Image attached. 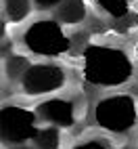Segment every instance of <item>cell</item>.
<instances>
[{
  "mask_svg": "<svg viewBox=\"0 0 138 149\" xmlns=\"http://www.w3.org/2000/svg\"><path fill=\"white\" fill-rule=\"evenodd\" d=\"M82 76L88 84L101 88H117L132 80L134 65L119 46L90 44L82 53Z\"/></svg>",
  "mask_w": 138,
  "mask_h": 149,
  "instance_id": "1",
  "label": "cell"
},
{
  "mask_svg": "<svg viewBox=\"0 0 138 149\" xmlns=\"http://www.w3.org/2000/svg\"><path fill=\"white\" fill-rule=\"evenodd\" d=\"M94 122L98 128L111 134L130 132L138 122L136 99L126 93L103 97L94 107Z\"/></svg>",
  "mask_w": 138,
  "mask_h": 149,
  "instance_id": "2",
  "label": "cell"
},
{
  "mask_svg": "<svg viewBox=\"0 0 138 149\" xmlns=\"http://www.w3.org/2000/svg\"><path fill=\"white\" fill-rule=\"evenodd\" d=\"M23 44L29 53L40 57H61L69 53L71 38L65 34L63 23L57 19H38L23 32Z\"/></svg>",
  "mask_w": 138,
  "mask_h": 149,
  "instance_id": "3",
  "label": "cell"
},
{
  "mask_svg": "<svg viewBox=\"0 0 138 149\" xmlns=\"http://www.w3.org/2000/svg\"><path fill=\"white\" fill-rule=\"evenodd\" d=\"M38 113L36 109L19 107V105H2L0 109V134L4 145H23L34 141L38 132Z\"/></svg>",
  "mask_w": 138,
  "mask_h": 149,
  "instance_id": "4",
  "label": "cell"
},
{
  "mask_svg": "<svg viewBox=\"0 0 138 149\" xmlns=\"http://www.w3.org/2000/svg\"><path fill=\"white\" fill-rule=\"evenodd\" d=\"M67 74L59 63H32L21 78V91L29 97L57 93L65 86Z\"/></svg>",
  "mask_w": 138,
  "mask_h": 149,
  "instance_id": "5",
  "label": "cell"
},
{
  "mask_svg": "<svg viewBox=\"0 0 138 149\" xmlns=\"http://www.w3.org/2000/svg\"><path fill=\"white\" fill-rule=\"evenodd\" d=\"M36 113L44 124H52L59 128H71L77 120L75 103L65 97H52L48 101H42L36 107Z\"/></svg>",
  "mask_w": 138,
  "mask_h": 149,
  "instance_id": "6",
  "label": "cell"
},
{
  "mask_svg": "<svg viewBox=\"0 0 138 149\" xmlns=\"http://www.w3.org/2000/svg\"><path fill=\"white\" fill-rule=\"evenodd\" d=\"M88 17L86 0H63L55 8V19L63 25H80Z\"/></svg>",
  "mask_w": 138,
  "mask_h": 149,
  "instance_id": "7",
  "label": "cell"
},
{
  "mask_svg": "<svg viewBox=\"0 0 138 149\" xmlns=\"http://www.w3.org/2000/svg\"><path fill=\"white\" fill-rule=\"evenodd\" d=\"M32 143L36 149H61V130L52 124L40 126Z\"/></svg>",
  "mask_w": 138,
  "mask_h": 149,
  "instance_id": "8",
  "label": "cell"
},
{
  "mask_svg": "<svg viewBox=\"0 0 138 149\" xmlns=\"http://www.w3.org/2000/svg\"><path fill=\"white\" fill-rule=\"evenodd\" d=\"M32 2L34 0H2L4 17L11 23H23L32 13Z\"/></svg>",
  "mask_w": 138,
  "mask_h": 149,
  "instance_id": "9",
  "label": "cell"
},
{
  "mask_svg": "<svg viewBox=\"0 0 138 149\" xmlns=\"http://www.w3.org/2000/svg\"><path fill=\"white\" fill-rule=\"evenodd\" d=\"M94 2H96V6L101 8L103 13H107L109 17L124 19V17H128V13H130L134 0H94Z\"/></svg>",
  "mask_w": 138,
  "mask_h": 149,
  "instance_id": "10",
  "label": "cell"
},
{
  "mask_svg": "<svg viewBox=\"0 0 138 149\" xmlns=\"http://www.w3.org/2000/svg\"><path fill=\"white\" fill-rule=\"evenodd\" d=\"M32 65L23 55H11L4 61V74L11 82H21L23 74L27 72V67Z\"/></svg>",
  "mask_w": 138,
  "mask_h": 149,
  "instance_id": "11",
  "label": "cell"
},
{
  "mask_svg": "<svg viewBox=\"0 0 138 149\" xmlns=\"http://www.w3.org/2000/svg\"><path fill=\"white\" fill-rule=\"evenodd\" d=\"M71 149H109V147H107L103 141H98V139H86V141L73 145Z\"/></svg>",
  "mask_w": 138,
  "mask_h": 149,
  "instance_id": "12",
  "label": "cell"
},
{
  "mask_svg": "<svg viewBox=\"0 0 138 149\" xmlns=\"http://www.w3.org/2000/svg\"><path fill=\"white\" fill-rule=\"evenodd\" d=\"M61 2H63V0H34V4H36L38 8H42V11H48V8H57Z\"/></svg>",
  "mask_w": 138,
  "mask_h": 149,
  "instance_id": "13",
  "label": "cell"
},
{
  "mask_svg": "<svg viewBox=\"0 0 138 149\" xmlns=\"http://www.w3.org/2000/svg\"><path fill=\"white\" fill-rule=\"evenodd\" d=\"M8 149H36V147H29L27 143H23V145H11Z\"/></svg>",
  "mask_w": 138,
  "mask_h": 149,
  "instance_id": "14",
  "label": "cell"
},
{
  "mask_svg": "<svg viewBox=\"0 0 138 149\" xmlns=\"http://www.w3.org/2000/svg\"><path fill=\"white\" fill-rule=\"evenodd\" d=\"M134 55H136V61H138V44H136V51H134Z\"/></svg>",
  "mask_w": 138,
  "mask_h": 149,
  "instance_id": "15",
  "label": "cell"
},
{
  "mask_svg": "<svg viewBox=\"0 0 138 149\" xmlns=\"http://www.w3.org/2000/svg\"><path fill=\"white\" fill-rule=\"evenodd\" d=\"M134 21H136V25H138V13H136V17H134Z\"/></svg>",
  "mask_w": 138,
  "mask_h": 149,
  "instance_id": "16",
  "label": "cell"
}]
</instances>
